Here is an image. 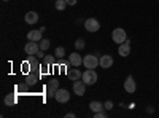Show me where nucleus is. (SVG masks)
I'll list each match as a JSON object with an SVG mask.
<instances>
[{"mask_svg":"<svg viewBox=\"0 0 159 118\" xmlns=\"http://www.w3.org/2000/svg\"><path fill=\"white\" fill-rule=\"evenodd\" d=\"M113 58L110 56V54H103V56H100V67L102 69H110L111 65H113Z\"/></svg>","mask_w":159,"mask_h":118,"instance_id":"f8f14e48","label":"nucleus"},{"mask_svg":"<svg viewBox=\"0 0 159 118\" xmlns=\"http://www.w3.org/2000/svg\"><path fill=\"white\" fill-rule=\"evenodd\" d=\"M24 51H25V54H29V56H35L38 51H40V43L38 42H27L24 46Z\"/></svg>","mask_w":159,"mask_h":118,"instance_id":"0eeeda50","label":"nucleus"},{"mask_svg":"<svg viewBox=\"0 0 159 118\" xmlns=\"http://www.w3.org/2000/svg\"><path fill=\"white\" fill-rule=\"evenodd\" d=\"M54 56H56L57 59H62V58L65 56V50H64L62 46H57L56 51H54Z\"/></svg>","mask_w":159,"mask_h":118,"instance_id":"4be33fe9","label":"nucleus"},{"mask_svg":"<svg viewBox=\"0 0 159 118\" xmlns=\"http://www.w3.org/2000/svg\"><path fill=\"white\" fill-rule=\"evenodd\" d=\"M3 2H10V0H3Z\"/></svg>","mask_w":159,"mask_h":118,"instance_id":"2f4dec72","label":"nucleus"},{"mask_svg":"<svg viewBox=\"0 0 159 118\" xmlns=\"http://www.w3.org/2000/svg\"><path fill=\"white\" fill-rule=\"evenodd\" d=\"M69 64H72L73 67H80V65L83 64L81 54H80V53H72V54L69 56Z\"/></svg>","mask_w":159,"mask_h":118,"instance_id":"9b49d317","label":"nucleus"},{"mask_svg":"<svg viewBox=\"0 0 159 118\" xmlns=\"http://www.w3.org/2000/svg\"><path fill=\"white\" fill-rule=\"evenodd\" d=\"M54 7H56V10L62 11V10H65V7H67V2H65V0H56Z\"/></svg>","mask_w":159,"mask_h":118,"instance_id":"412c9836","label":"nucleus"},{"mask_svg":"<svg viewBox=\"0 0 159 118\" xmlns=\"http://www.w3.org/2000/svg\"><path fill=\"white\" fill-rule=\"evenodd\" d=\"M5 104L7 106H15V104L18 102V99H16V96L15 94H8V96H5Z\"/></svg>","mask_w":159,"mask_h":118,"instance_id":"6ab92c4d","label":"nucleus"},{"mask_svg":"<svg viewBox=\"0 0 159 118\" xmlns=\"http://www.w3.org/2000/svg\"><path fill=\"white\" fill-rule=\"evenodd\" d=\"M97 72L94 70V69H86L84 72H83V77H81V80L88 85V86H91V85H94L96 82H97Z\"/></svg>","mask_w":159,"mask_h":118,"instance_id":"f03ea898","label":"nucleus"},{"mask_svg":"<svg viewBox=\"0 0 159 118\" xmlns=\"http://www.w3.org/2000/svg\"><path fill=\"white\" fill-rule=\"evenodd\" d=\"M35 56H37V58H45V51H43V50H40Z\"/></svg>","mask_w":159,"mask_h":118,"instance_id":"cd10ccee","label":"nucleus"},{"mask_svg":"<svg viewBox=\"0 0 159 118\" xmlns=\"http://www.w3.org/2000/svg\"><path fill=\"white\" fill-rule=\"evenodd\" d=\"M111 40H113L115 43H118V45L124 43V42L127 40V34H126V31H124L123 27H116V29L111 32Z\"/></svg>","mask_w":159,"mask_h":118,"instance_id":"f257e3e1","label":"nucleus"},{"mask_svg":"<svg viewBox=\"0 0 159 118\" xmlns=\"http://www.w3.org/2000/svg\"><path fill=\"white\" fill-rule=\"evenodd\" d=\"M94 118H107V112H105V110L94 112Z\"/></svg>","mask_w":159,"mask_h":118,"instance_id":"a878e982","label":"nucleus"},{"mask_svg":"<svg viewBox=\"0 0 159 118\" xmlns=\"http://www.w3.org/2000/svg\"><path fill=\"white\" fill-rule=\"evenodd\" d=\"M24 19H25V22H27V24H35L38 21V13L37 11H29Z\"/></svg>","mask_w":159,"mask_h":118,"instance_id":"dca6fc26","label":"nucleus"},{"mask_svg":"<svg viewBox=\"0 0 159 118\" xmlns=\"http://www.w3.org/2000/svg\"><path fill=\"white\" fill-rule=\"evenodd\" d=\"M38 80H40V75L37 72H29L27 75H25V82H27V85H35Z\"/></svg>","mask_w":159,"mask_h":118,"instance_id":"2eb2a0df","label":"nucleus"},{"mask_svg":"<svg viewBox=\"0 0 159 118\" xmlns=\"http://www.w3.org/2000/svg\"><path fill=\"white\" fill-rule=\"evenodd\" d=\"M103 107H105V110H111L113 109V102L111 101H107V102L103 104Z\"/></svg>","mask_w":159,"mask_h":118,"instance_id":"bb28decb","label":"nucleus"},{"mask_svg":"<svg viewBox=\"0 0 159 118\" xmlns=\"http://www.w3.org/2000/svg\"><path fill=\"white\" fill-rule=\"evenodd\" d=\"M84 29H86L88 32H91V34H94V32H97V31L100 29V22H99L96 18H88V19L84 21Z\"/></svg>","mask_w":159,"mask_h":118,"instance_id":"20e7f679","label":"nucleus"},{"mask_svg":"<svg viewBox=\"0 0 159 118\" xmlns=\"http://www.w3.org/2000/svg\"><path fill=\"white\" fill-rule=\"evenodd\" d=\"M54 99H56L59 104H65V102H69V101H70V93H69L67 89H64V88H59V89L56 91Z\"/></svg>","mask_w":159,"mask_h":118,"instance_id":"423d86ee","label":"nucleus"},{"mask_svg":"<svg viewBox=\"0 0 159 118\" xmlns=\"http://www.w3.org/2000/svg\"><path fill=\"white\" fill-rule=\"evenodd\" d=\"M75 48L76 50H83L84 48V40H83V38H78V40L75 42Z\"/></svg>","mask_w":159,"mask_h":118,"instance_id":"393cba45","label":"nucleus"},{"mask_svg":"<svg viewBox=\"0 0 159 118\" xmlns=\"http://www.w3.org/2000/svg\"><path fill=\"white\" fill-rule=\"evenodd\" d=\"M83 65L86 69H96L97 65H100V59L97 58V54H88L83 58Z\"/></svg>","mask_w":159,"mask_h":118,"instance_id":"7ed1b4c3","label":"nucleus"},{"mask_svg":"<svg viewBox=\"0 0 159 118\" xmlns=\"http://www.w3.org/2000/svg\"><path fill=\"white\" fill-rule=\"evenodd\" d=\"M29 62H30V72H38L40 62L37 61V56H30V58H29Z\"/></svg>","mask_w":159,"mask_h":118,"instance_id":"a211bd4d","label":"nucleus"},{"mask_svg":"<svg viewBox=\"0 0 159 118\" xmlns=\"http://www.w3.org/2000/svg\"><path fill=\"white\" fill-rule=\"evenodd\" d=\"M65 2H67V5H76V2H78V0H65Z\"/></svg>","mask_w":159,"mask_h":118,"instance_id":"c85d7f7f","label":"nucleus"},{"mask_svg":"<svg viewBox=\"0 0 159 118\" xmlns=\"http://www.w3.org/2000/svg\"><path fill=\"white\" fill-rule=\"evenodd\" d=\"M43 64L48 65V67H51V65L54 64V58H52V56H45L43 58Z\"/></svg>","mask_w":159,"mask_h":118,"instance_id":"b1692460","label":"nucleus"},{"mask_svg":"<svg viewBox=\"0 0 159 118\" xmlns=\"http://www.w3.org/2000/svg\"><path fill=\"white\" fill-rule=\"evenodd\" d=\"M67 77L70 78L72 82H75V80H80V78L83 77V73L80 72L76 67H73V69H69V70H67Z\"/></svg>","mask_w":159,"mask_h":118,"instance_id":"4468645a","label":"nucleus"},{"mask_svg":"<svg viewBox=\"0 0 159 118\" xmlns=\"http://www.w3.org/2000/svg\"><path fill=\"white\" fill-rule=\"evenodd\" d=\"M118 54L121 56V58H127L130 54V40L127 38V40L124 43H121L118 46Z\"/></svg>","mask_w":159,"mask_h":118,"instance_id":"1a4fd4ad","label":"nucleus"},{"mask_svg":"<svg viewBox=\"0 0 159 118\" xmlns=\"http://www.w3.org/2000/svg\"><path fill=\"white\" fill-rule=\"evenodd\" d=\"M124 91L127 94H134L137 91V82L134 80V77L132 75H127L126 82H124Z\"/></svg>","mask_w":159,"mask_h":118,"instance_id":"39448f33","label":"nucleus"},{"mask_svg":"<svg viewBox=\"0 0 159 118\" xmlns=\"http://www.w3.org/2000/svg\"><path fill=\"white\" fill-rule=\"evenodd\" d=\"M38 43H40V50H43V51H46V50L49 48V45H51L48 38H42V40H40Z\"/></svg>","mask_w":159,"mask_h":118,"instance_id":"aec40b11","label":"nucleus"},{"mask_svg":"<svg viewBox=\"0 0 159 118\" xmlns=\"http://www.w3.org/2000/svg\"><path fill=\"white\" fill-rule=\"evenodd\" d=\"M65 116H67V118H75V113H73V112H69Z\"/></svg>","mask_w":159,"mask_h":118,"instance_id":"c756f323","label":"nucleus"},{"mask_svg":"<svg viewBox=\"0 0 159 118\" xmlns=\"http://www.w3.org/2000/svg\"><path fill=\"white\" fill-rule=\"evenodd\" d=\"M21 69H22V72H24L25 75L30 72V62H29V59H27V61H24V62L21 64Z\"/></svg>","mask_w":159,"mask_h":118,"instance_id":"5701e85b","label":"nucleus"},{"mask_svg":"<svg viewBox=\"0 0 159 118\" xmlns=\"http://www.w3.org/2000/svg\"><path fill=\"white\" fill-rule=\"evenodd\" d=\"M89 109H91L92 112H100V110H105L103 104H102V102H99V101H92V102L89 104Z\"/></svg>","mask_w":159,"mask_h":118,"instance_id":"f3484780","label":"nucleus"},{"mask_svg":"<svg viewBox=\"0 0 159 118\" xmlns=\"http://www.w3.org/2000/svg\"><path fill=\"white\" fill-rule=\"evenodd\" d=\"M86 83L83 82V80H75L73 82V94H76V96H83L84 93H86Z\"/></svg>","mask_w":159,"mask_h":118,"instance_id":"6e6552de","label":"nucleus"},{"mask_svg":"<svg viewBox=\"0 0 159 118\" xmlns=\"http://www.w3.org/2000/svg\"><path fill=\"white\" fill-rule=\"evenodd\" d=\"M147 112H148V113H153L154 110H153V107H148V109H147Z\"/></svg>","mask_w":159,"mask_h":118,"instance_id":"7c9ffc66","label":"nucleus"},{"mask_svg":"<svg viewBox=\"0 0 159 118\" xmlns=\"http://www.w3.org/2000/svg\"><path fill=\"white\" fill-rule=\"evenodd\" d=\"M42 35H43V31H30L29 34H27V40H30V42H40L42 40Z\"/></svg>","mask_w":159,"mask_h":118,"instance_id":"ddd939ff","label":"nucleus"},{"mask_svg":"<svg viewBox=\"0 0 159 118\" xmlns=\"http://www.w3.org/2000/svg\"><path fill=\"white\" fill-rule=\"evenodd\" d=\"M59 89V82L57 80H51L48 83V89H46V96L48 97H54L56 96V91Z\"/></svg>","mask_w":159,"mask_h":118,"instance_id":"9d476101","label":"nucleus"}]
</instances>
